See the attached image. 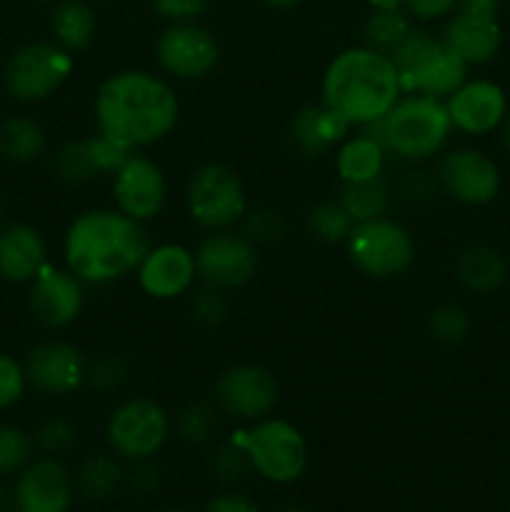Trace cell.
I'll return each instance as SVG.
<instances>
[{
  "mask_svg": "<svg viewBox=\"0 0 510 512\" xmlns=\"http://www.w3.org/2000/svg\"><path fill=\"white\" fill-rule=\"evenodd\" d=\"M403 95H430L448 100L468 80L470 65L428 30L413 28L390 53Z\"/></svg>",
  "mask_w": 510,
  "mask_h": 512,
  "instance_id": "cell-5",
  "label": "cell"
},
{
  "mask_svg": "<svg viewBox=\"0 0 510 512\" xmlns=\"http://www.w3.org/2000/svg\"><path fill=\"white\" fill-rule=\"evenodd\" d=\"M73 68V53L60 48L55 40H33L10 55L3 70V83L20 103H43L63 88Z\"/></svg>",
  "mask_w": 510,
  "mask_h": 512,
  "instance_id": "cell-7",
  "label": "cell"
},
{
  "mask_svg": "<svg viewBox=\"0 0 510 512\" xmlns=\"http://www.w3.org/2000/svg\"><path fill=\"white\" fill-rule=\"evenodd\" d=\"M428 330L438 343L458 345L470 335V313L463 305H440L430 313Z\"/></svg>",
  "mask_w": 510,
  "mask_h": 512,
  "instance_id": "cell-35",
  "label": "cell"
},
{
  "mask_svg": "<svg viewBox=\"0 0 510 512\" xmlns=\"http://www.w3.org/2000/svg\"><path fill=\"white\" fill-rule=\"evenodd\" d=\"M0 512H18L15 493H10V490L3 488V485H0Z\"/></svg>",
  "mask_w": 510,
  "mask_h": 512,
  "instance_id": "cell-46",
  "label": "cell"
},
{
  "mask_svg": "<svg viewBox=\"0 0 510 512\" xmlns=\"http://www.w3.org/2000/svg\"><path fill=\"white\" fill-rule=\"evenodd\" d=\"M180 100L175 90L148 70H120L105 78L95 93L98 133L125 150L148 148L178 125Z\"/></svg>",
  "mask_w": 510,
  "mask_h": 512,
  "instance_id": "cell-1",
  "label": "cell"
},
{
  "mask_svg": "<svg viewBox=\"0 0 510 512\" xmlns=\"http://www.w3.org/2000/svg\"><path fill=\"white\" fill-rule=\"evenodd\" d=\"M438 183L463 205H490L500 193V168L490 155L475 148L450 150L438 163Z\"/></svg>",
  "mask_w": 510,
  "mask_h": 512,
  "instance_id": "cell-14",
  "label": "cell"
},
{
  "mask_svg": "<svg viewBox=\"0 0 510 512\" xmlns=\"http://www.w3.org/2000/svg\"><path fill=\"white\" fill-rule=\"evenodd\" d=\"M98 30L95 10L83 0H60L50 13V33L53 40L68 53H80L88 48Z\"/></svg>",
  "mask_w": 510,
  "mask_h": 512,
  "instance_id": "cell-27",
  "label": "cell"
},
{
  "mask_svg": "<svg viewBox=\"0 0 510 512\" xmlns=\"http://www.w3.org/2000/svg\"><path fill=\"white\" fill-rule=\"evenodd\" d=\"M78 275L68 268L43 265L38 275L30 280L28 310L43 328L63 330L80 318L85 305V288Z\"/></svg>",
  "mask_w": 510,
  "mask_h": 512,
  "instance_id": "cell-16",
  "label": "cell"
},
{
  "mask_svg": "<svg viewBox=\"0 0 510 512\" xmlns=\"http://www.w3.org/2000/svg\"><path fill=\"white\" fill-rule=\"evenodd\" d=\"M13 493L18 512H68L73 505L75 483L70 470L58 458L48 455L20 470Z\"/></svg>",
  "mask_w": 510,
  "mask_h": 512,
  "instance_id": "cell-18",
  "label": "cell"
},
{
  "mask_svg": "<svg viewBox=\"0 0 510 512\" xmlns=\"http://www.w3.org/2000/svg\"><path fill=\"white\" fill-rule=\"evenodd\" d=\"M28 375L25 365H20L13 355L0 353V410H8L23 398Z\"/></svg>",
  "mask_w": 510,
  "mask_h": 512,
  "instance_id": "cell-40",
  "label": "cell"
},
{
  "mask_svg": "<svg viewBox=\"0 0 510 512\" xmlns=\"http://www.w3.org/2000/svg\"><path fill=\"white\" fill-rule=\"evenodd\" d=\"M508 260L490 245H470L455 260V278L475 295H490L508 280Z\"/></svg>",
  "mask_w": 510,
  "mask_h": 512,
  "instance_id": "cell-25",
  "label": "cell"
},
{
  "mask_svg": "<svg viewBox=\"0 0 510 512\" xmlns=\"http://www.w3.org/2000/svg\"><path fill=\"white\" fill-rule=\"evenodd\" d=\"M125 375H128L125 360L115 353H105L100 355V358H95L93 363H88L85 383L93 385L95 390H115L123 385Z\"/></svg>",
  "mask_w": 510,
  "mask_h": 512,
  "instance_id": "cell-39",
  "label": "cell"
},
{
  "mask_svg": "<svg viewBox=\"0 0 510 512\" xmlns=\"http://www.w3.org/2000/svg\"><path fill=\"white\" fill-rule=\"evenodd\" d=\"M135 273L145 295L155 300H173L188 293L198 278L195 253L178 243L155 245L148 250Z\"/></svg>",
  "mask_w": 510,
  "mask_h": 512,
  "instance_id": "cell-22",
  "label": "cell"
},
{
  "mask_svg": "<svg viewBox=\"0 0 510 512\" xmlns=\"http://www.w3.org/2000/svg\"><path fill=\"white\" fill-rule=\"evenodd\" d=\"M278 512H308V510H303L300 505H283Z\"/></svg>",
  "mask_w": 510,
  "mask_h": 512,
  "instance_id": "cell-50",
  "label": "cell"
},
{
  "mask_svg": "<svg viewBox=\"0 0 510 512\" xmlns=\"http://www.w3.org/2000/svg\"><path fill=\"white\" fill-rule=\"evenodd\" d=\"M353 228L355 220L340 205V200H325V203H318L308 213V233L315 240H320V243H345L350 238V233H353Z\"/></svg>",
  "mask_w": 510,
  "mask_h": 512,
  "instance_id": "cell-32",
  "label": "cell"
},
{
  "mask_svg": "<svg viewBox=\"0 0 510 512\" xmlns=\"http://www.w3.org/2000/svg\"><path fill=\"white\" fill-rule=\"evenodd\" d=\"M458 0H403V8L418 20H438L453 13Z\"/></svg>",
  "mask_w": 510,
  "mask_h": 512,
  "instance_id": "cell-44",
  "label": "cell"
},
{
  "mask_svg": "<svg viewBox=\"0 0 510 512\" xmlns=\"http://www.w3.org/2000/svg\"><path fill=\"white\" fill-rule=\"evenodd\" d=\"M35 3H53V0H35Z\"/></svg>",
  "mask_w": 510,
  "mask_h": 512,
  "instance_id": "cell-52",
  "label": "cell"
},
{
  "mask_svg": "<svg viewBox=\"0 0 510 512\" xmlns=\"http://www.w3.org/2000/svg\"><path fill=\"white\" fill-rule=\"evenodd\" d=\"M278 380L268 368L238 363L223 370L215 383L220 410L240 420H263L278 405Z\"/></svg>",
  "mask_w": 510,
  "mask_h": 512,
  "instance_id": "cell-15",
  "label": "cell"
},
{
  "mask_svg": "<svg viewBox=\"0 0 510 512\" xmlns=\"http://www.w3.org/2000/svg\"><path fill=\"white\" fill-rule=\"evenodd\" d=\"M35 438L18 425H0V478L15 475L33 463Z\"/></svg>",
  "mask_w": 510,
  "mask_h": 512,
  "instance_id": "cell-33",
  "label": "cell"
},
{
  "mask_svg": "<svg viewBox=\"0 0 510 512\" xmlns=\"http://www.w3.org/2000/svg\"><path fill=\"white\" fill-rule=\"evenodd\" d=\"M153 248L143 223L118 208H93L70 223L63 240L65 268L85 285H110L138 270Z\"/></svg>",
  "mask_w": 510,
  "mask_h": 512,
  "instance_id": "cell-2",
  "label": "cell"
},
{
  "mask_svg": "<svg viewBox=\"0 0 510 512\" xmlns=\"http://www.w3.org/2000/svg\"><path fill=\"white\" fill-rule=\"evenodd\" d=\"M205 512H260L258 505L248 498V495H240L228 490V493L215 495L213 500H208Z\"/></svg>",
  "mask_w": 510,
  "mask_h": 512,
  "instance_id": "cell-45",
  "label": "cell"
},
{
  "mask_svg": "<svg viewBox=\"0 0 510 512\" xmlns=\"http://www.w3.org/2000/svg\"><path fill=\"white\" fill-rule=\"evenodd\" d=\"M228 300L223 298V293L220 290H213V288H205L200 290L198 295L193 298V305H190V315H193L195 323L200 325V328H220V325L228 320Z\"/></svg>",
  "mask_w": 510,
  "mask_h": 512,
  "instance_id": "cell-38",
  "label": "cell"
},
{
  "mask_svg": "<svg viewBox=\"0 0 510 512\" xmlns=\"http://www.w3.org/2000/svg\"><path fill=\"white\" fill-rule=\"evenodd\" d=\"M115 208L138 223L158 218L168 200L163 168L145 155H130L113 175Z\"/></svg>",
  "mask_w": 510,
  "mask_h": 512,
  "instance_id": "cell-17",
  "label": "cell"
},
{
  "mask_svg": "<svg viewBox=\"0 0 510 512\" xmlns=\"http://www.w3.org/2000/svg\"><path fill=\"white\" fill-rule=\"evenodd\" d=\"M260 3H265L268 8H275V10H290L295 8V5L303 3V0H260Z\"/></svg>",
  "mask_w": 510,
  "mask_h": 512,
  "instance_id": "cell-48",
  "label": "cell"
},
{
  "mask_svg": "<svg viewBox=\"0 0 510 512\" xmlns=\"http://www.w3.org/2000/svg\"><path fill=\"white\" fill-rule=\"evenodd\" d=\"M190 218L208 230H228L248 213L245 188L235 170L223 163H205L193 170L185 190Z\"/></svg>",
  "mask_w": 510,
  "mask_h": 512,
  "instance_id": "cell-9",
  "label": "cell"
},
{
  "mask_svg": "<svg viewBox=\"0 0 510 512\" xmlns=\"http://www.w3.org/2000/svg\"><path fill=\"white\" fill-rule=\"evenodd\" d=\"M125 473L120 468V463L110 455L98 453L90 455L78 470V478H75V485H78L80 493L85 495L93 503H103V500L113 498L115 490L123 485Z\"/></svg>",
  "mask_w": 510,
  "mask_h": 512,
  "instance_id": "cell-30",
  "label": "cell"
},
{
  "mask_svg": "<svg viewBox=\"0 0 510 512\" xmlns=\"http://www.w3.org/2000/svg\"><path fill=\"white\" fill-rule=\"evenodd\" d=\"M130 155L133 150H125L123 145L113 143L103 133H95L65 143L55 153L53 168L63 183L85 185L100 175H115Z\"/></svg>",
  "mask_w": 510,
  "mask_h": 512,
  "instance_id": "cell-19",
  "label": "cell"
},
{
  "mask_svg": "<svg viewBox=\"0 0 510 512\" xmlns=\"http://www.w3.org/2000/svg\"><path fill=\"white\" fill-rule=\"evenodd\" d=\"M498 130H500V140H503L505 150H510V108H508V113H505L503 123H500Z\"/></svg>",
  "mask_w": 510,
  "mask_h": 512,
  "instance_id": "cell-49",
  "label": "cell"
},
{
  "mask_svg": "<svg viewBox=\"0 0 510 512\" xmlns=\"http://www.w3.org/2000/svg\"><path fill=\"white\" fill-rule=\"evenodd\" d=\"M360 130L373 135L388 155L418 163L445 148L453 133V120L445 100L430 95H403L390 113L375 123L360 125Z\"/></svg>",
  "mask_w": 510,
  "mask_h": 512,
  "instance_id": "cell-4",
  "label": "cell"
},
{
  "mask_svg": "<svg viewBox=\"0 0 510 512\" xmlns=\"http://www.w3.org/2000/svg\"><path fill=\"white\" fill-rule=\"evenodd\" d=\"M338 200L355 223L383 218L390 208L388 180L378 175V178L360 180V183H343Z\"/></svg>",
  "mask_w": 510,
  "mask_h": 512,
  "instance_id": "cell-29",
  "label": "cell"
},
{
  "mask_svg": "<svg viewBox=\"0 0 510 512\" xmlns=\"http://www.w3.org/2000/svg\"><path fill=\"white\" fill-rule=\"evenodd\" d=\"M235 440L248 453L250 468L268 483H295L308 468V443L288 420H255L253 428L238 433Z\"/></svg>",
  "mask_w": 510,
  "mask_h": 512,
  "instance_id": "cell-6",
  "label": "cell"
},
{
  "mask_svg": "<svg viewBox=\"0 0 510 512\" xmlns=\"http://www.w3.org/2000/svg\"><path fill=\"white\" fill-rule=\"evenodd\" d=\"M400 98L403 88L390 55L365 45L335 55L320 85V103L343 115L355 128L383 118Z\"/></svg>",
  "mask_w": 510,
  "mask_h": 512,
  "instance_id": "cell-3",
  "label": "cell"
},
{
  "mask_svg": "<svg viewBox=\"0 0 510 512\" xmlns=\"http://www.w3.org/2000/svg\"><path fill=\"white\" fill-rule=\"evenodd\" d=\"M348 258L363 275L375 280H388L405 273L415 260V240L405 225L390 218L355 223L353 233L345 240Z\"/></svg>",
  "mask_w": 510,
  "mask_h": 512,
  "instance_id": "cell-8",
  "label": "cell"
},
{
  "mask_svg": "<svg viewBox=\"0 0 510 512\" xmlns=\"http://www.w3.org/2000/svg\"><path fill=\"white\" fill-rule=\"evenodd\" d=\"M125 480H128L130 490H133L135 495H140V498H148V495L158 493L160 470L155 468L150 460H138V463L133 465V470H130V475Z\"/></svg>",
  "mask_w": 510,
  "mask_h": 512,
  "instance_id": "cell-43",
  "label": "cell"
},
{
  "mask_svg": "<svg viewBox=\"0 0 510 512\" xmlns=\"http://www.w3.org/2000/svg\"><path fill=\"white\" fill-rule=\"evenodd\" d=\"M48 265V243L43 233L28 223L0 228V278L8 283H30Z\"/></svg>",
  "mask_w": 510,
  "mask_h": 512,
  "instance_id": "cell-23",
  "label": "cell"
},
{
  "mask_svg": "<svg viewBox=\"0 0 510 512\" xmlns=\"http://www.w3.org/2000/svg\"><path fill=\"white\" fill-rule=\"evenodd\" d=\"M155 60L170 78L200 80L218 65L220 45L215 35L195 20L170 23L155 43Z\"/></svg>",
  "mask_w": 510,
  "mask_h": 512,
  "instance_id": "cell-12",
  "label": "cell"
},
{
  "mask_svg": "<svg viewBox=\"0 0 510 512\" xmlns=\"http://www.w3.org/2000/svg\"><path fill=\"white\" fill-rule=\"evenodd\" d=\"M373 10H400L403 0H368Z\"/></svg>",
  "mask_w": 510,
  "mask_h": 512,
  "instance_id": "cell-47",
  "label": "cell"
},
{
  "mask_svg": "<svg viewBox=\"0 0 510 512\" xmlns=\"http://www.w3.org/2000/svg\"><path fill=\"white\" fill-rule=\"evenodd\" d=\"M453 128L468 135H488L500 128L508 113V95L498 83L485 78L465 80L448 100Z\"/></svg>",
  "mask_w": 510,
  "mask_h": 512,
  "instance_id": "cell-21",
  "label": "cell"
},
{
  "mask_svg": "<svg viewBox=\"0 0 510 512\" xmlns=\"http://www.w3.org/2000/svg\"><path fill=\"white\" fill-rule=\"evenodd\" d=\"M175 428H178V435L185 443L203 445L218 430V413L208 403H190L178 413Z\"/></svg>",
  "mask_w": 510,
  "mask_h": 512,
  "instance_id": "cell-34",
  "label": "cell"
},
{
  "mask_svg": "<svg viewBox=\"0 0 510 512\" xmlns=\"http://www.w3.org/2000/svg\"><path fill=\"white\" fill-rule=\"evenodd\" d=\"M170 435V415L150 398H130L110 413L105 440L118 458L150 460Z\"/></svg>",
  "mask_w": 510,
  "mask_h": 512,
  "instance_id": "cell-10",
  "label": "cell"
},
{
  "mask_svg": "<svg viewBox=\"0 0 510 512\" xmlns=\"http://www.w3.org/2000/svg\"><path fill=\"white\" fill-rule=\"evenodd\" d=\"M193 253L200 283L220 293L248 285L258 270V248L253 240L230 230H215Z\"/></svg>",
  "mask_w": 510,
  "mask_h": 512,
  "instance_id": "cell-11",
  "label": "cell"
},
{
  "mask_svg": "<svg viewBox=\"0 0 510 512\" xmlns=\"http://www.w3.org/2000/svg\"><path fill=\"white\" fill-rule=\"evenodd\" d=\"M385 153L383 145L373 138V135L363 133L360 130L353 138H345L338 145V153H335V170H338L340 180L343 183H360V180H370L383 175Z\"/></svg>",
  "mask_w": 510,
  "mask_h": 512,
  "instance_id": "cell-26",
  "label": "cell"
},
{
  "mask_svg": "<svg viewBox=\"0 0 510 512\" xmlns=\"http://www.w3.org/2000/svg\"><path fill=\"white\" fill-rule=\"evenodd\" d=\"M353 125L328 105H305L295 113L290 138L303 155H323L348 138Z\"/></svg>",
  "mask_w": 510,
  "mask_h": 512,
  "instance_id": "cell-24",
  "label": "cell"
},
{
  "mask_svg": "<svg viewBox=\"0 0 510 512\" xmlns=\"http://www.w3.org/2000/svg\"><path fill=\"white\" fill-rule=\"evenodd\" d=\"M413 30L403 10H373L363 23V45L390 55Z\"/></svg>",
  "mask_w": 510,
  "mask_h": 512,
  "instance_id": "cell-31",
  "label": "cell"
},
{
  "mask_svg": "<svg viewBox=\"0 0 510 512\" xmlns=\"http://www.w3.org/2000/svg\"><path fill=\"white\" fill-rule=\"evenodd\" d=\"M245 230H248V238L253 243H275V240L283 238L285 223L275 210H253L248 215Z\"/></svg>",
  "mask_w": 510,
  "mask_h": 512,
  "instance_id": "cell-41",
  "label": "cell"
},
{
  "mask_svg": "<svg viewBox=\"0 0 510 512\" xmlns=\"http://www.w3.org/2000/svg\"><path fill=\"white\" fill-rule=\"evenodd\" d=\"M250 460L248 453H245L243 445L238 440H230V443H223L210 458V473L218 480L220 485H233L248 473Z\"/></svg>",
  "mask_w": 510,
  "mask_h": 512,
  "instance_id": "cell-36",
  "label": "cell"
},
{
  "mask_svg": "<svg viewBox=\"0 0 510 512\" xmlns=\"http://www.w3.org/2000/svg\"><path fill=\"white\" fill-rule=\"evenodd\" d=\"M25 375H28V383L35 385L40 393L70 395L85 383L88 360L75 345L48 340V343L35 345L28 353Z\"/></svg>",
  "mask_w": 510,
  "mask_h": 512,
  "instance_id": "cell-20",
  "label": "cell"
},
{
  "mask_svg": "<svg viewBox=\"0 0 510 512\" xmlns=\"http://www.w3.org/2000/svg\"><path fill=\"white\" fill-rule=\"evenodd\" d=\"M153 8L170 23H185L198 20L210 8V0H153Z\"/></svg>",
  "mask_w": 510,
  "mask_h": 512,
  "instance_id": "cell-42",
  "label": "cell"
},
{
  "mask_svg": "<svg viewBox=\"0 0 510 512\" xmlns=\"http://www.w3.org/2000/svg\"><path fill=\"white\" fill-rule=\"evenodd\" d=\"M498 0H458L455 15L445 23L440 38L473 68L500 53L503 30L498 23Z\"/></svg>",
  "mask_w": 510,
  "mask_h": 512,
  "instance_id": "cell-13",
  "label": "cell"
},
{
  "mask_svg": "<svg viewBox=\"0 0 510 512\" xmlns=\"http://www.w3.org/2000/svg\"><path fill=\"white\" fill-rule=\"evenodd\" d=\"M45 130L28 115H8L0 120V155L10 163H33L45 153Z\"/></svg>",
  "mask_w": 510,
  "mask_h": 512,
  "instance_id": "cell-28",
  "label": "cell"
},
{
  "mask_svg": "<svg viewBox=\"0 0 510 512\" xmlns=\"http://www.w3.org/2000/svg\"><path fill=\"white\" fill-rule=\"evenodd\" d=\"M78 443V430L70 420L65 418H50L35 433V445H38L43 453H48L50 458H58V455L70 453Z\"/></svg>",
  "mask_w": 510,
  "mask_h": 512,
  "instance_id": "cell-37",
  "label": "cell"
},
{
  "mask_svg": "<svg viewBox=\"0 0 510 512\" xmlns=\"http://www.w3.org/2000/svg\"><path fill=\"white\" fill-rule=\"evenodd\" d=\"M160 512H190V510H185V508H168V510H160Z\"/></svg>",
  "mask_w": 510,
  "mask_h": 512,
  "instance_id": "cell-51",
  "label": "cell"
}]
</instances>
